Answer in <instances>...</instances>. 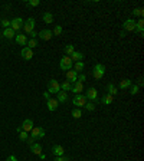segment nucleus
Here are the masks:
<instances>
[{"mask_svg":"<svg viewBox=\"0 0 144 161\" xmlns=\"http://www.w3.org/2000/svg\"><path fill=\"white\" fill-rule=\"evenodd\" d=\"M104 73H105V68H104V65L97 63V65L94 66V69H92V76H94L95 79H101V78L104 76Z\"/></svg>","mask_w":144,"mask_h":161,"instance_id":"nucleus-1","label":"nucleus"},{"mask_svg":"<svg viewBox=\"0 0 144 161\" xmlns=\"http://www.w3.org/2000/svg\"><path fill=\"white\" fill-rule=\"evenodd\" d=\"M72 104L75 105L76 108H81V107H85V104H87V98H85V95H75L73 96V99H72Z\"/></svg>","mask_w":144,"mask_h":161,"instance_id":"nucleus-2","label":"nucleus"},{"mask_svg":"<svg viewBox=\"0 0 144 161\" xmlns=\"http://www.w3.org/2000/svg\"><path fill=\"white\" fill-rule=\"evenodd\" d=\"M59 66H61V69L62 71H69L72 68V60L69 56H64L62 59H61V62H59Z\"/></svg>","mask_w":144,"mask_h":161,"instance_id":"nucleus-3","label":"nucleus"},{"mask_svg":"<svg viewBox=\"0 0 144 161\" xmlns=\"http://www.w3.org/2000/svg\"><path fill=\"white\" fill-rule=\"evenodd\" d=\"M23 30L28 33V35H30L33 30H35V19L33 18H29L26 20V23H23Z\"/></svg>","mask_w":144,"mask_h":161,"instance_id":"nucleus-4","label":"nucleus"},{"mask_svg":"<svg viewBox=\"0 0 144 161\" xmlns=\"http://www.w3.org/2000/svg\"><path fill=\"white\" fill-rule=\"evenodd\" d=\"M61 91V85H59V82L58 81H55V79H51L49 81V84H48V92L49 94H58Z\"/></svg>","mask_w":144,"mask_h":161,"instance_id":"nucleus-5","label":"nucleus"},{"mask_svg":"<svg viewBox=\"0 0 144 161\" xmlns=\"http://www.w3.org/2000/svg\"><path fill=\"white\" fill-rule=\"evenodd\" d=\"M23 19L22 18H15L13 20H10V27L16 32V30H20L22 27H23Z\"/></svg>","mask_w":144,"mask_h":161,"instance_id":"nucleus-6","label":"nucleus"},{"mask_svg":"<svg viewBox=\"0 0 144 161\" xmlns=\"http://www.w3.org/2000/svg\"><path fill=\"white\" fill-rule=\"evenodd\" d=\"M30 132H32V137H33L35 140H37V138H43V137H45V129L40 128V127H33Z\"/></svg>","mask_w":144,"mask_h":161,"instance_id":"nucleus-7","label":"nucleus"},{"mask_svg":"<svg viewBox=\"0 0 144 161\" xmlns=\"http://www.w3.org/2000/svg\"><path fill=\"white\" fill-rule=\"evenodd\" d=\"M20 55H22V58H23L25 60H30V59L33 58V51H32V49H29V48L26 46V48H23V49H22Z\"/></svg>","mask_w":144,"mask_h":161,"instance_id":"nucleus-8","label":"nucleus"},{"mask_svg":"<svg viewBox=\"0 0 144 161\" xmlns=\"http://www.w3.org/2000/svg\"><path fill=\"white\" fill-rule=\"evenodd\" d=\"M85 98L90 99V101H97V99H98V92H97V89H95V88H88Z\"/></svg>","mask_w":144,"mask_h":161,"instance_id":"nucleus-9","label":"nucleus"},{"mask_svg":"<svg viewBox=\"0 0 144 161\" xmlns=\"http://www.w3.org/2000/svg\"><path fill=\"white\" fill-rule=\"evenodd\" d=\"M124 30H127V32L136 30V20L134 19H128L124 22Z\"/></svg>","mask_w":144,"mask_h":161,"instance_id":"nucleus-10","label":"nucleus"},{"mask_svg":"<svg viewBox=\"0 0 144 161\" xmlns=\"http://www.w3.org/2000/svg\"><path fill=\"white\" fill-rule=\"evenodd\" d=\"M37 36L42 39V40H51L52 39V30H48V29H45V30H42V32H39Z\"/></svg>","mask_w":144,"mask_h":161,"instance_id":"nucleus-11","label":"nucleus"},{"mask_svg":"<svg viewBox=\"0 0 144 161\" xmlns=\"http://www.w3.org/2000/svg\"><path fill=\"white\" fill-rule=\"evenodd\" d=\"M66 79L69 81V82H76V79H78V72L73 71V69H69V71H66Z\"/></svg>","mask_w":144,"mask_h":161,"instance_id":"nucleus-12","label":"nucleus"},{"mask_svg":"<svg viewBox=\"0 0 144 161\" xmlns=\"http://www.w3.org/2000/svg\"><path fill=\"white\" fill-rule=\"evenodd\" d=\"M32 128H33V121H32V120H25V121H23L22 129H23L25 132H30Z\"/></svg>","mask_w":144,"mask_h":161,"instance_id":"nucleus-13","label":"nucleus"},{"mask_svg":"<svg viewBox=\"0 0 144 161\" xmlns=\"http://www.w3.org/2000/svg\"><path fill=\"white\" fill-rule=\"evenodd\" d=\"M52 154L56 155V157H61V155L65 154V150H64L62 145H54V147H52Z\"/></svg>","mask_w":144,"mask_h":161,"instance_id":"nucleus-14","label":"nucleus"},{"mask_svg":"<svg viewBox=\"0 0 144 161\" xmlns=\"http://www.w3.org/2000/svg\"><path fill=\"white\" fill-rule=\"evenodd\" d=\"M82 89H84V84H81V82H75L71 88L72 92H75V95H79L82 92Z\"/></svg>","mask_w":144,"mask_h":161,"instance_id":"nucleus-15","label":"nucleus"},{"mask_svg":"<svg viewBox=\"0 0 144 161\" xmlns=\"http://www.w3.org/2000/svg\"><path fill=\"white\" fill-rule=\"evenodd\" d=\"M59 105V102H58V99H55V98H49L48 99V109L49 111H55L56 108Z\"/></svg>","mask_w":144,"mask_h":161,"instance_id":"nucleus-16","label":"nucleus"},{"mask_svg":"<svg viewBox=\"0 0 144 161\" xmlns=\"http://www.w3.org/2000/svg\"><path fill=\"white\" fill-rule=\"evenodd\" d=\"M15 40H16V43H19V45H26V43H28L26 35H20V33L15 36Z\"/></svg>","mask_w":144,"mask_h":161,"instance_id":"nucleus-17","label":"nucleus"},{"mask_svg":"<svg viewBox=\"0 0 144 161\" xmlns=\"http://www.w3.org/2000/svg\"><path fill=\"white\" fill-rule=\"evenodd\" d=\"M1 35L4 36V37H7V39H13L16 33H15V30L12 29V27H7V29H4V32L1 33Z\"/></svg>","mask_w":144,"mask_h":161,"instance_id":"nucleus-18","label":"nucleus"},{"mask_svg":"<svg viewBox=\"0 0 144 161\" xmlns=\"http://www.w3.org/2000/svg\"><path fill=\"white\" fill-rule=\"evenodd\" d=\"M136 30H137L140 35L144 33V20L143 19H140L138 22H136Z\"/></svg>","mask_w":144,"mask_h":161,"instance_id":"nucleus-19","label":"nucleus"},{"mask_svg":"<svg viewBox=\"0 0 144 161\" xmlns=\"http://www.w3.org/2000/svg\"><path fill=\"white\" fill-rule=\"evenodd\" d=\"M56 95H58V98H56V99H58V102H66V99H68V94H66V92L59 91Z\"/></svg>","mask_w":144,"mask_h":161,"instance_id":"nucleus-20","label":"nucleus"},{"mask_svg":"<svg viewBox=\"0 0 144 161\" xmlns=\"http://www.w3.org/2000/svg\"><path fill=\"white\" fill-rule=\"evenodd\" d=\"M30 151H32L33 154H36V155H40V154H42V147H40L39 144H32V145H30Z\"/></svg>","mask_w":144,"mask_h":161,"instance_id":"nucleus-21","label":"nucleus"},{"mask_svg":"<svg viewBox=\"0 0 144 161\" xmlns=\"http://www.w3.org/2000/svg\"><path fill=\"white\" fill-rule=\"evenodd\" d=\"M82 58H84V55L81 53V52H76V51L71 55V60H72V62H73V60H75V62H81V60H82Z\"/></svg>","mask_w":144,"mask_h":161,"instance_id":"nucleus-22","label":"nucleus"},{"mask_svg":"<svg viewBox=\"0 0 144 161\" xmlns=\"http://www.w3.org/2000/svg\"><path fill=\"white\" fill-rule=\"evenodd\" d=\"M61 85V91H64V92H68V91H71L72 88V84L69 81H65V82H62V84H59Z\"/></svg>","mask_w":144,"mask_h":161,"instance_id":"nucleus-23","label":"nucleus"},{"mask_svg":"<svg viewBox=\"0 0 144 161\" xmlns=\"http://www.w3.org/2000/svg\"><path fill=\"white\" fill-rule=\"evenodd\" d=\"M112 101H114V96H112V95H109V94H107V95H104V96H102V104H105V105L112 104Z\"/></svg>","mask_w":144,"mask_h":161,"instance_id":"nucleus-24","label":"nucleus"},{"mask_svg":"<svg viewBox=\"0 0 144 161\" xmlns=\"http://www.w3.org/2000/svg\"><path fill=\"white\" fill-rule=\"evenodd\" d=\"M64 51H65V56H71L75 52V48H73V45H66L64 48Z\"/></svg>","mask_w":144,"mask_h":161,"instance_id":"nucleus-25","label":"nucleus"},{"mask_svg":"<svg viewBox=\"0 0 144 161\" xmlns=\"http://www.w3.org/2000/svg\"><path fill=\"white\" fill-rule=\"evenodd\" d=\"M43 22L45 23H52L54 22V16H52V13H49V12H46V13H43Z\"/></svg>","mask_w":144,"mask_h":161,"instance_id":"nucleus-26","label":"nucleus"},{"mask_svg":"<svg viewBox=\"0 0 144 161\" xmlns=\"http://www.w3.org/2000/svg\"><path fill=\"white\" fill-rule=\"evenodd\" d=\"M18 132H19V138H20V141H26V140H28V132H25V131L22 129V127H19L18 128Z\"/></svg>","mask_w":144,"mask_h":161,"instance_id":"nucleus-27","label":"nucleus"},{"mask_svg":"<svg viewBox=\"0 0 144 161\" xmlns=\"http://www.w3.org/2000/svg\"><path fill=\"white\" fill-rule=\"evenodd\" d=\"M131 85H133V82H131L130 79H124V81H121V82H120V88H121V89H126V88H130Z\"/></svg>","mask_w":144,"mask_h":161,"instance_id":"nucleus-28","label":"nucleus"},{"mask_svg":"<svg viewBox=\"0 0 144 161\" xmlns=\"http://www.w3.org/2000/svg\"><path fill=\"white\" fill-rule=\"evenodd\" d=\"M84 68H85V65H84V62H82V60H81V62H75V69H73V71L82 72V71H84Z\"/></svg>","mask_w":144,"mask_h":161,"instance_id":"nucleus-29","label":"nucleus"},{"mask_svg":"<svg viewBox=\"0 0 144 161\" xmlns=\"http://www.w3.org/2000/svg\"><path fill=\"white\" fill-rule=\"evenodd\" d=\"M72 117H73V118H76V120H78V118H81V117H82L81 109H79V108H75V109L72 111Z\"/></svg>","mask_w":144,"mask_h":161,"instance_id":"nucleus-30","label":"nucleus"},{"mask_svg":"<svg viewBox=\"0 0 144 161\" xmlns=\"http://www.w3.org/2000/svg\"><path fill=\"white\" fill-rule=\"evenodd\" d=\"M37 46V40L36 39H30V40H28V48L29 49H32L33 51V48H36Z\"/></svg>","mask_w":144,"mask_h":161,"instance_id":"nucleus-31","label":"nucleus"},{"mask_svg":"<svg viewBox=\"0 0 144 161\" xmlns=\"http://www.w3.org/2000/svg\"><path fill=\"white\" fill-rule=\"evenodd\" d=\"M108 92H109V95H112V96H114L118 91H117V88H115L112 84H108Z\"/></svg>","mask_w":144,"mask_h":161,"instance_id":"nucleus-32","label":"nucleus"},{"mask_svg":"<svg viewBox=\"0 0 144 161\" xmlns=\"http://www.w3.org/2000/svg\"><path fill=\"white\" fill-rule=\"evenodd\" d=\"M133 15H134V16H140V18H143L144 16L143 9H134V10H133Z\"/></svg>","mask_w":144,"mask_h":161,"instance_id":"nucleus-33","label":"nucleus"},{"mask_svg":"<svg viewBox=\"0 0 144 161\" xmlns=\"http://www.w3.org/2000/svg\"><path fill=\"white\" fill-rule=\"evenodd\" d=\"M61 33H62V27H61V26H55V29L52 30V35L59 36Z\"/></svg>","mask_w":144,"mask_h":161,"instance_id":"nucleus-34","label":"nucleus"},{"mask_svg":"<svg viewBox=\"0 0 144 161\" xmlns=\"http://www.w3.org/2000/svg\"><path fill=\"white\" fill-rule=\"evenodd\" d=\"M1 26H3L4 29L10 27V20H7V19H3V20H1Z\"/></svg>","mask_w":144,"mask_h":161,"instance_id":"nucleus-35","label":"nucleus"},{"mask_svg":"<svg viewBox=\"0 0 144 161\" xmlns=\"http://www.w3.org/2000/svg\"><path fill=\"white\" fill-rule=\"evenodd\" d=\"M39 3H40L39 0H29V1H28V4H29L30 7H36V6H39Z\"/></svg>","mask_w":144,"mask_h":161,"instance_id":"nucleus-36","label":"nucleus"},{"mask_svg":"<svg viewBox=\"0 0 144 161\" xmlns=\"http://www.w3.org/2000/svg\"><path fill=\"white\" fill-rule=\"evenodd\" d=\"M138 89H140L138 85H131V92H130V94H131V95H136V94L138 92Z\"/></svg>","mask_w":144,"mask_h":161,"instance_id":"nucleus-37","label":"nucleus"},{"mask_svg":"<svg viewBox=\"0 0 144 161\" xmlns=\"http://www.w3.org/2000/svg\"><path fill=\"white\" fill-rule=\"evenodd\" d=\"M85 108H87L88 111H94V109H95V104H92V102H87V104H85Z\"/></svg>","mask_w":144,"mask_h":161,"instance_id":"nucleus-38","label":"nucleus"},{"mask_svg":"<svg viewBox=\"0 0 144 161\" xmlns=\"http://www.w3.org/2000/svg\"><path fill=\"white\" fill-rule=\"evenodd\" d=\"M85 78H87L85 75H79V76H78V79H76V82H81V84H84V81H85Z\"/></svg>","mask_w":144,"mask_h":161,"instance_id":"nucleus-39","label":"nucleus"},{"mask_svg":"<svg viewBox=\"0 0 144 161\" xmlns=\"http://www.w3.org/2000/svg\"><path fill=\"white\" fill-rule=\"evenodd\" d=\"M55 161H68V158H65L64 155H61V157H56V158H55Z\"/></svg>","mask_w":144,"mask_h":161,"instance_id":"nucleus-40","label":"nucleus"},{"mask_svg":"<svg viewBox=\"0 0 144 161\" xmlns=\"http://www.w3.org/2000/svg\"><path fill=\"white\" fill-rule=\"evenodd\" d=\"M43 96H45V99L48 101V99L51 98V94H49V92H43Z\"/></svg>","mask_w":144,"mask_h":161,"instance_id":"nucleus-41","label":"nucleus"},{"mask_svg":"<svg viewBox=\"0 0 144 161\" xmlns=\"http://www.w3.org/2000/svg\"><path fill=\"white\" fill-rule=\"evenodd\" d=\"M26 141L29 143V145H32V144H33V141H35V138H33V137H30V138H28Z\"/></svg>","mask_w":144,"mask_h":161,"instance_id":"nucleus-42","label":"nucleus"},{"mask_svg":"<svg viewBox=\"0 0 144 161\" xmlns=\"http://www.w3.org/2000/svg\"><path fill=\"white\" fill-rule=\"evenodd\" d=\"M6 161H18V158H16L15 155H10V157H9V158H7Z\"/></svg>","mask_w":144,"mask_h":161,"instance_id":"nucleus-43","label":"nucleus"},{"mask_svg":"<svg viewBox=\"0 0 144 161\" xmlns=\"http://www.w3.org/2000/svg\"><path fill=\"white\" fill-rule=\"evenodd\" d=\"M39 157H40V160H45V158H46V155H45V154H43V153H42V154H40V155H39Z\"/></svg>","mask_w":144,"mask_h":161,"instance_id":"nucleus-44","label":"nucleus"},{"mask_svg":"<svg viewBox=\"0 0 144 161\" xmlns=\"http://www.w3.org/2000/svg\"><path fill=\"white\" fill-rule=\"evenodd\" d=\"M140 86H143V79H140V81H138V88H140Z\"/></svg>","mask_w":144,"mask_h":161,"instance_id":"nucleus-45","label":"nucleus"},{"mask_svg":"<svg viewBox=\"0 0 144 161\" xmlns=\"http://www.w3.org/2000/svg\"><path fill=\"white\" fill-rule=\"evenodd\" d=\"M0 36H3V35H1V33H0Z\"/></svg>","mask_w":144,"mask_h":161,"instance_id":"nucleus-46","label":"nucleus"}]
</instances>
